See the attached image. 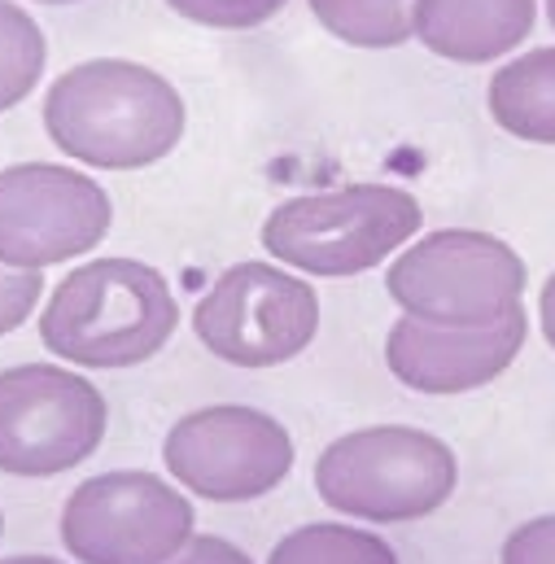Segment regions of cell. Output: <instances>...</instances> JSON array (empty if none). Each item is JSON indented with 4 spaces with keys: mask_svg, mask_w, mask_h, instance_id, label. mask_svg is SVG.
Here are the masks:
<instances>
[{
    "mask_svg": "<svg viewBox=\"0 0 555 564\" xmlns=\"http://www.w3.org/2000/svg\"><path fill=\"white\" fill-rule=\"evenodd\" d=\"M40 128L66 162L128 175L179 149L188 106L162 70L137 57H88L48 79Z\"/></svg>",
    "mask_w": 555,
    "mask_h": 564,
    "instance_id": "obj_1",
    "label": "cell"
},
{
    "mask_svg": "<svg viewBox=\"0 0 555 564\" xmlns=\"http://www.w3.org/2000/svg\"><path fill=\"white\" fill-rule=\"evenodd\" d=\"M40 346L79 372H123L157 359L175 328L171 281L144 259H79L35 311Z\"/></svg>",
    "mask_w": 555,
    "mask_h": 564,
    "instance_id": "obj_2",
    "label": "cell"
},
{
    "mask_svg": "<svg viewBox=\"0 0 555 564\" xmlns=\"http://www.w3.org/2000/svg\"><path fill=\"white\" fill-rule=\"evenodd\" d=\"M424 232V206L412 188L359 180L315 193H293L263 219V250L306 281H355L385 268Z\"/></svg>",
    "mask_w": 555,
    "mask_h": 564,
    "instance_id": "obj_3",
    "label": "cell"
},
{
    "mask_svg": "<svg viewBox=\"0 0 555 564\" xmlns=\"http://www.w3.org/2000/svg\"><path fill=\"white\" fill-rule=\"evenodd\" d=\"M315 495L355 525H412L459 490L450 442L416 424H363L333 437L315 459Z\"/></svg>",
    "mask_w": 555,
    "mask_h": 564,
    "instance_id": "obj_4",
    "label": "cell"
},
{
    "mask_svg": "<svg viewBox=\"0 0 555 564\" xmlns=\"http://www.w3.org/2000/svg\"><path fill=\"white\" fill-rule=\"evenodd\" d=\"M525 259L486 228H433L385 268L390 302L420 324L486 328L525 306Z\"/></svg>",
    "mask_w": 555,
    "mask_h": 564,
    "instance_id": "obj_5",
    "label": "cell"
},
{
    "mask_svg": "<svg viewBox=\"0 0 555 564\" xmlns=\"http://www.w3.org/2000/svg\"><path fill=\"white\" fill-rule=\"evenodd\" d=\"M315 284L276 259H246L224 268L193 306L197 341L228 368L263 372L293 364L319 337Z\"/></svg>",
    "mask_w": 555,
    "mask_h": 564,
    "instance_id": "obj_6",
    "label": "cell"
},
{
    "mask_svg": "<svg viewBox=\"0 0 555 564\" xmlns=\"http://www.w3.org/2000/svg\"><path fill=\"white\" fill-rule=\"evenodd\" d=\"M110 433V403L70 364L0 368V473L44 481L88 464Z\"/></svg>",
    "mask_w": 555,
    "mask_h": 564,
    "instance_id": "obj_7",
    "label": "cell"
},
{
    "mask_svg": "<svg viewBox=\"0 0 555 564\" xmlns=\"http://www.w3.org/2000/svg\"><path fill=\"white\" fill-rule=\"evenodd\" d=\"M57 534L75 564H166L197 534V508L162 473L110 468L66 495Z\"/></svg>",
    "mask_w": 555,
    "mask_h": 564,
    "instance_id": "obj_8",
    "label": "cell"
},
{
    "mask_svg": "<svg viewBox=\"0 0 555 564\" xmlns=\"http://www.w3.org/2000/svg\"><path fill=\"white\" fill-rule=\"evenodd\" d=\"M293 433L263 408L210 403L166 429L162 468L188 495L206 503H254L280 490L293 473Z\"/></svg>",
    "mask_w": 555,
    "mask_h": 564,
    "instance_id": "obj_9",
    "label": "cell"
},
{
    "mask_svg": "<svg viewBox=\"0 0 555 564\" xmlns=\"http://www.w3.org/2000/svg\"><path fill=\"white\" fill-rule=\"evenodd\" d=\"M115 197L75 162L0 166V263L22 272L70 268L106 246Z\"/></svg>",
    "mask_w": 555,
    "mask_h": 564,
    "instance_id": "obj_10",
    "label": "cell"
},
{
    "mask_svg": "<svg viewBox=\"0 0 555 564\" xmlns=\"http://www.w3.org/2000/svg\"><path fill=\"white\" fill-rule=\"evenodd\" d=\"M525 341H530L525 306H516L512 315L486 328H437L412 315H399L385 333V368L412 394L455 399L494 386L521 359Z\"/></svg>",
    "mask_w": 555,
    "mask_h": 564,
    "instance_id": "obj_11",
    "label": "cell"
},
{
    "mask_svg": "<svg viewBox=\"0 0 555 564\" xmlns=\"http://www.w3.org/2000/svg\"><path fill=\"white\" fill-rule=\"evenodd\" d=\"M538 26V0H412V40L455 66H499Z\"/></svg>",
    "mask_w": 555,
    "mask_h": 564,
    "instance_id": "obj_12",
    "label": "cell"
},
{
    "mask_svg": "<svg viewBox=\"0 0 555 564\" xmlns=\"http://www.w3.org/2000/svg\"><path fill=\"white\" fill-rule=\"evenodd\" d=\"M486 110L512 141L555 144V44L503 57L486 84Z\"/></svg>",
    "mask_w": 555,
    "mask_h": 564,
    "instance_id": "obj_13",
    "label": "cell"
},
{
    "mask_svg": "<svg viewBox=\"0 0 555 564\" xmlns=\"http://www.w3.org/2000/svg\"><path fill=\"white\" fill-rule=\"evenodd\" d=\"M306 9L337 44L363 53L412 44V0H306Z\"/></svg>",
    "mask_w": 555,
    "mask_h": 564,
    "instance_id": "obj_14",
    "label": "cell"
},
{
    "mask_svg": "<svg viewBox=\"0 0 555 564\" xmlns=\"http://www.w3.org/2000/svg\"><path fill=\"white\" fill-rule=\"evenodd\" d=\"M268 564H403L399 552L368 525L355 521H311L272 547Z\"/></svg>",
    "mask_w": 555,
    "mask_h": 564,
    "instance_id": "obj_15",
    "label": "cell"
},
{
    "mask_svg": "<svg viewBox=\"0 0 555 564\" xmlns=\"http://www.w3.org/2000/svg\"><path fill=\"white\" fill-rule=\"evenodd\" d=\"M48 70V35L22 0H0V115L18 110Z\"/></svg>",
    "mask_w": 555,
    "mask_h": 564,
    "instance_id": "obj_16",
    "label": "cell"
},
{
    "mask_svg": "<svg viewBox=\"0 0 555 564\" xmlns=\"http://www.w3.org/2000/svg\"><path fill=\"white\" fill-rule=\"evenodd\" d=\"M175 18L206 31H254L284 13L289 0H162Z\"/></svg>",
    "mask_w": 555,
    "mask_h": 564,
    "instance_id": "obj_17",
    "label": "cell"
},
{
    "mask_svg": "<svg viewBox=\"0 0 555 564\" xmlns=\"http://www.w3.org/2000/svg\"><path fill=\"white\" fill-rule=\"evenodd\" d=\"M40 302H44V272H22V268L0 263V337L35 319Z\"/></svg>",
    "mask_w": 555,
    "mask_h": 564,
    "instance_id": "obj_18",
    "label": "cell"
},
{
    "mask_svg": "<svg viewBox=\"0 0 555 564\" xmlns=\"http://www.w3.org/2000/svg\"><path fill=\"white\" fill-rule=\"evenodd\" d=\"M499 564H555V512L516 525L499 547Z\"/></svg>",
    "mask_w": 555,
    "mask_h": 564,
    "instance_id": "obj_19",
    "label": "cell"
},
{
    "mask_svg": "<svg viewBox=\"0 0 555 564\" xmlns=\"http://www.w3.org/2000/svg\"><path fill=\"white\" fill-rule=\"evenodd\" d=\"M166 564H254V556L246 547H237L232 539L219 534H193Z\"/></svg>",
    "mask_w": 555,
    "mask_h": 564,
    "instance_id": "obj_20",
    "label": "cell"
},
{
    "mask_svg": "<svg viewBox=\"0 0 555 564\" xmlns=\"http://www.w3.org/2000/svg\"><path fill=\"white\" fill-rule=\"evenodd\" d=\"M538 328H543L547 346L555 350V272L543 281V289H538Z\"/></svg>",
    "mask_w": 555,
    "mask_h": 564,
    "instance_id": "obj_21",
    "label": "cell"
},
{
    "mask_svg": "<svg viewBox=\"0 0 555 564\" xmlns=\"http://www.w3.org/2000/svg\"><path fill=\"white\" fill-rule=\"evenodd\" d=\"M0 564H70V561H57V556H40V552H22V556H4Z\"/></svg>",
    "mask_w": 555,
    "mask_h": 564,
    "instance_id": "obj_22",
    "label": "cell"
},
{
    "mask_svg": "<svg viewBox=\"0 0 555 564\" xmlns=\"http://www.w3.org/2000/svg\"><path fill=\"white\" fill-rule=\"evenodd\" d=\"M538 13L547 18V26L555 31V0H538Z\"/></svg>",
    "mask_w": 555,
    "mask_h": 564,
    "instance_id": "obj_23",
    "label": "cell"
},
{
    "mask_svg": "<svg viewBox=\"0 0 555 564\" xmlns=\"http://www.w3.org/2000/svg\"><path fill=\"white\" fill-rule=\"evenodd\" d=\"M31 4H48V9H66V4H84V0H31Z\"/></svg>",
    "mask_w": 555,
    "mask_h": 564,
    "instance_id": "obj_24",
    "label": "cell"
},
{
    "mask_svg": "<svg viewBox=\"0 0 555 564\" xmlns=\"http://www.w3.org/2000/svg\"><path fill=\"white\" fill-rule=\"evenodd\" d=\"M0 539H4V508H0Z\"/></svg>",
    "mask_w": 555,
    "mask_h": 564,
    "instance_id": "obj_25",
    "label": "cell"
}]
</instances>
